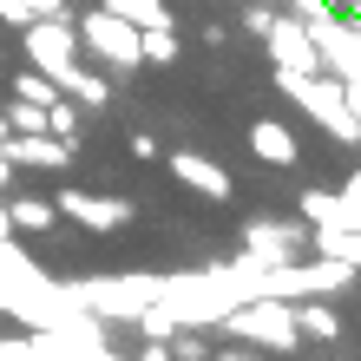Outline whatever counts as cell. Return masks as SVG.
Here are the masks:
<instances>
[{"mask_svg": "<svg viewBox=\"0 0 361 361\" xmlns=\"http://www.w3.org/2000/svg\"><path fill=\"white\" fill-rule=\"evenodd\" d=\"M224 329L237 335V342H257V348H276V355H289L302 335H295L289 322V302H276V295H257V302H237L224 315Z\"/></svg>", "mask_w": 361, "mask_h": 361, "instance_id": "6da1fadb", "label": "cell"}, {"mask_svg": "<svg viewBox=\"0 0 361 361\" xmlns=\"http://www.w3.org/2000/svg\"><path fill=\"white\" fill-rule=\"evenodd\" d=\"M59 210H73L86 230H118L125 217H132L125 204H112V197H79V190H66V197H59Z\"/></svg>", "mask_w": 361, "mask_h": 361, "instance_id": "7a4b0ae2", "label": "cell"}, {"mask_svg": "<svg viewBox=\"0 0 361 361\" xmlns=\"http://www.w3.org/2000/svg\"><path fill=\"white\" fill-rule=\"evenodd\" d=\"M289 322H295V335H315V342H335V335H342L335 309H329V302H315V295H302V302L289 309Z\"/></svg>", "mask_w": 361, "mask_h": 361, "instance_id": "3957f363", "label": "cell"}, {"mask_svg": "<svg viewBox=\"0 0 361 361\" xmlns=\"http://www.w3.org/2000/svg\"><path fill=\"white\" fill-rule=\"evenodd\" d=\"M171 164H178V178H184V184H197V190H204V197H230V178L217 171V164H204V158H171Z\"/></svg>", "mask_w": 361, "mask_h": 361, "instance_id": "277c9868", "label": "cell"}, {"mask_svg": "<svg viewBox=\"0 0 361 361\" xmlns=\"http://www.w3.org/2000/svg\"><path fill=\"white\" fill-rule=\"evenodd\" d=\"M257 158L263 164H295V138L283 125H257Z\"/></svg>", "mask_w": 361, "mask_h": 361, "instance_id": "5b68a950", "label": "cell"}, {"mask_svg": "<svg viewBox=\"0 0 361 361\" xmlns=\"http://www.w3.org/2000/svg\"><path fill=\"white\" fill-rule=\"evenodd\" d=\"M217 361H257V355H243V348H224V355H217Z\"/></svg>", "mask_w": 361, "mask_h": 361, "instance_id": "8992f818", "label": "cell"}, {"mask_svg": "<svg viewBox=\"0 0 361 361\" xmlns=\"http://www.w3.org/2000/svg\"><path fill=\"white\" fill-rule=\"evenodd\" d=\"M13 237V224H7V204H0V243H7Z\"/></svg>", "mask_w": 361, "mask_h": 361, "instance_id": "52a82bcc", "label": "cell"}]
</instances>
